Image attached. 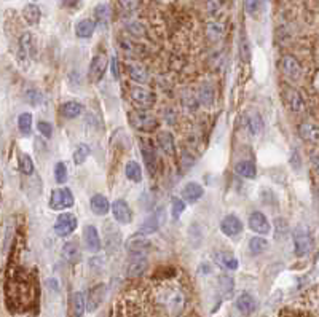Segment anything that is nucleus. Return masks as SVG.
<instances>
[{
    "label": "nucleus",
    "instance_id": "nucleus-1",
    "mask_svg": "<svg viewBox=\"0 0 319 317\" xmlns=\"http://www.w3.org/2000/svg\"><path fill=\"white\" fill-rule=\"evenodd\" d=\"M129 121L131 124L142 133H152L156 129V118L146 110H136L129 113Z\"/></svg>",
    "mask_w": 319,
    "mask_h": 317
},
{
    "label": "nucleus",
    "instance_id": "nucleus-19",
    "mask_svg": "<svg viewBox=\"0 0 319 317\" xmlns=\"http://www.w3.org/2000/svg\"><path fill=\"white\" fill-rule=\"evenodd\" d=\"M63 257H64V260L70 265H75L80 262V258H82V252H80V246L77 242L74 241H70V242H66L64 246H63Z\"/></svg>",
    "mask_w": 319,
    "mask_h": 317
},
{
    "label": "nucleus",
    "instance_id": "nucleus-10",
    "mask_svg": "<svg viewBox=\"0 0 319 317\" xmlns=\"http://www.w3.org/2000/svg\"><path fill=\"white\" fill-rule=\"evenodd\" d=\"M147 266H149V262L146 255H131L126 266V274L129 278H137L147 269Z\"/></svg>",
    "mask_w": 319,
    "mask_h": 317
},
{
    "label": "nucleus",
    "instance_id": "nucleus-21",
    "mask_svg": "<svg viewBox=\"0 0 319 317\" xmlns=\"http://www.w3.org/2000/svg\"><path fill=\"white\" fill-rule=\"evenodd\" d=\"M236 308L241 314H252L257 308V301L251 293H241L236 298Z\"/></svg>",
    "mask_w": 319,
    "mask_h": 317
},
{
    "label": "nucleus",
    "instance_id": "nucleus-36",
    "mask_svg": "<svg viewBox=\"0 0 319 317\" xmlns=\"http://www.w3.org/2000/svg\"><path fill=\"white\" fill-rule=\"evenodd\" d=\"M72 311H74V315L75 317H82L86 311V306H85V295L82 292H75L72 295Z\"/></svg>",
    "mask_w": 319,
    "mask_h": 317
},
{
    "label": "nucleus",
    "instance_id": "nucleus-56",
    "mask_svg": "<svg viewBox=\"0 0 319 317\" xmlns=\"http://www.w3.org/2000/svg\"><path fill=\"white\" fill-rule=\"evenodd\" d=\"M291 164H292V167H294V169H300V156H298V153H297V152H294V153H292Z\"/></svg>",
    "mask_w": 319,
    "mask_h": 317
},
{
    "label": "nucleus",
    "instance_id": "nucleus-35",
    "mask_svg": "<svg viewBox=\"0 0 319 317\" xmlns=\"http://www.w3.org/2000/svg\"><path fill=\"white\" fill-rule=\"evenodd\" d=\"M217 262H219L221 266H224L225 269H230V271H236L238 266H240L238 258L233 257L231 253H225V252L217 253Z\"/></svg>",
    "mask_w": 319,
    "mask_h": 317
},
{
    "label": "nucleus",
    "instance_id": "nucleus-2",
    "mask_svg": "<svg viewBox=\"0 0 319 317\" xmlns=\"http://www.w3.org/2000/svg\"><path fill=\"white\" fill-rule=\"evenodd\" d=\"M50 209L53 210H66L74 206V195L69 188H56L50 196Z\"/></svg>",
    "mask_w": 319,
    "mask_h": 317
},
{
    "label": "nucleus",
    "instance_id": "nucleus-38",
    "mask_svg": "<svg viewBox=\"0 0 319 317\" xmlns=\"http://www.w3.org/2000/svg\"><path fill=\"white\" fill-rule=\"evenodd\" d=\"M120 242H122L120 233L117 231V229H113L112 226H109V228L106 229V246H107V249H109L110 252H113L115 249H117V247L120 246Z\"/></svg>",
    "mask_w": 319,
    "mask_h": 317
},
{
    "label": "nucleus",
    "instance_id": "nucleus-42",
    "mask_svg": "<svg viewBox=\"0 0 319 317\" xmlns=\"http://www.w3.org/2000/svg\"><path fill=\"white\" fill-rule=\"evenodd\" d=\"M18 128L23 134H31V129H32V115L31 113H21L19 118H18Z\"/></svg>",
    "mask_w": 319,
    "mask_h": 317
},
{
    "label": "nucleus",
    "instance_id": "nucleus-13",
    "mask_svg": "<svg viewBox=\"0 0 319 317\" xmlns=\"http://www.w3.org/2000/svg\"><path fill=\"white\" fill-rule=\"evenodd\" d=\"M141 153H142V160H144V164H146L147 171L150 172V174H155L156 172V153L149 140H141Z\"/></svg>",
    "mask_w": 319,
    "mask_h": 317
},
{
    "label": "nucleus",
    "instance_id": "nucleus-27",
    "mask_svg": "<svg viewBox=\"0 0 319 317\" xmlns=\"http://www.w3.org/2000/svg\"><path fill=\"white\" fill-rule=\"evenodd\" d=\"M235 171H236V174L240 177H244V179H254L255 174H257V167L252 161L249 160H243L240 161L236 166H235Z\"/></svg>",
    "mask_w": 319,
    "mask_h": 317
},
{
    "label": "nucleus",
    "instance_id": "nucleus-33",
    "mask_svg": "<svg viewBox=\"0 0 319 317\" xmlns=\"http://www.w3.org/2000/svg\"><path fill=\"white\" fill-rule=\"evenodd\" d=\"M248 126L252 136H258L264 131V120L257 112H249L248 113Z\"/></svg>",
    "mask_w": 319,
    "mask_h": 317
},
{
    "label": "nucleus",
    "instance_id": "nucleus-30",
    "mask_svg": "<svg viewBox=\"0 0 319 317\" xmlns=\"http://www.w3.org/2000/svg\"><path fill=\"white\" fill-rule=\"evenodd\" d=\"M19 51H21V59H27L34 51V38L31 32H24L19 40Z\"/></svg>",
    "mask_w": 319,
    "mask_h": 317
},
{
    "label": "nucleus",
    "instance_id": "nucleus-15",
    "mask_svg": "<svg viewBox=\"0 0 319 317\" xmlns=\"http://www.w3.org/2000/svg\"><path fill=\"white\" fill-rule=\"evenodd\" d=\"M283 70L287 78L291 80H298L302 77V66L298 59H295L294 56H284L283 57Z\"/></svg>",
    "mask_w": 319,
    "mask_h": 317
},
{
    "label": "nucleus",
    "instance_id": "nucleus-39",
    "mask_svg": "<svg viewBox=\"0 0 319 317\" xmlns=\"http://www.w3.org/2000/svg\"><path fill=\"white\" fill-rule=\"evenodd\" d=\"M125 172H126V177L129 180H133V182H141L142 180V171H141V166L136 161H128L126 167H125Z\"/></svg>",
    "mask_w": 319,
    "mask_h": 317
},
{
    "label": "nucleus",
    "instance_id": "nucleus-25",
    "mask_svg": "<svg viewBox=\"0 0 319 317\" xmlns=\"http://www.w3.org/2000/svg\"><path fill=\"white\" fill-rule=\"evenodd\" d=\"M85 107L78 102H74V100H70V102H66L61 105V115L67 120H74V118H78L80 115L83 113Z\"/></svg>",
    "mask_w": 319,
    "mask_h": 317
},
{
    "label": "nucleus",
    "instance_id": "nucleus-43",
    "mask_svg": "<svg viewBox=\"0 0 319 317\" xmlns=\"http://www.w3.org/2000/svg\"><path fill=\"white\" fill-rule=\"evenodd\" d=\"M26 102L32 107H38L43 104V94L38 90H27L26 91Z\"/></svg>",
    "mask_w": 319,
    "mask_h": 317
},
{
    "label": "nucleus",
    "instance_id": "nucleus-58",
    "mask_svg": "<svg viewBox=\"0 0 319 317\" xmlns=\"http://www.w3.org/2000/svg\"><path fill=\"white\" fill-rule=\"evenodd\" d=\"M265 2H267V0H265Z\"/></svg>",
    "mask_w": 319,
    "mask_h": 317
},
{
    "label": "nucleus",
    "instance_id": "nucleus-49",
    "mask_svg": "<svg viewBox=\"0 0 319 317\" xmlns=\"http://www.w3.org/2000/svg\"><path fill=\"white\" fill-rule=\"evenodd\" d=\"M260 8V2L258 0H244V10L249 14H255Z\"/></svg>",
    "mask_w": 319,
    "mask_h": 317
},
{
    "label": "nucleus",
    "instance_id": "nucleus-37",
    "mask_svg": "<svg viewBox=\"0 0 319 317\" xmlns=\"http://www.w3.org/2000/svg\"><path fill=\"white\" fill-rule=\"evenodd\" d=\"M268 247H270V242L265 239V238H252L251 241H249V250H251V253L252 255H260V253H264V252H267L268 250Z\"/></svg>",
    "mask_w": 319,
    "mask_h": 317
},
{
    "label": "nucleus",
    "instance_id": "nucleus-22",
    "mask_svg": "<svg viewBox=\"0 0 319 317\" xmlns=\"http://www.w3.org/2000/svg\"><path fill=\"white\" fill-rule=\"evenodd\" d=\"M196 99H198V104L201 105H206V107H211L215 100V93H214V88L209 84V83H205L200 86L198 90V94H196Z\"/></svg>",
    "mask_w": 319,
    "mask_h": 317
},
{
    "label": "nucleus",
    "instance_id": "nucleus-41",
    "mask_svg": "<svg viewBox=\"0 0 319 317\" xmlns=\"http://www.w3.org/2000/svg\"><path fill=\"white\" fill-rule=\"evenodd\" d=\"M90 153H91L90 147L86 145V143H80V145L75 149L74 155H72V158H74V163L75 164H83L86 161V158L90 156Z\"/></svg>",
    "mask_w": 319,
    "mask_h": 317
},
{
    "label": "nucleus",
    "instance_id": "nucleus-6",
    "mask_svg": "<svg viewBox=\"0 0 319 317\" xmlns=\"http://www.w3.org/2000/svg\"><path fill=\"white\" fill-rule=\"evenodd\" d=\"M166 220V214H165V207H158L150 217L146 219V222L141 226V233L142 235H152L155 231H158L160 226H162Z\"/></svg>",
    "mask_w": 319,
    "mask_h": 317
},
{
    "label": "nucleus",
    "instance_id": "nucleus-51",
    "mask_svg": "<svg viewBox=\"0 0 319 317\" xmlns=\"http://www.w3.org/2000/svg\"><path fill=\"white\" fill-rule=\"evenodd\" d=\"M125 11H134L139 7V0H118Z\"/></svg>",
    "mask_w": 319,
    "mask_h": 317
},
{
    "label": "nucleus",
    "instance_id": "nucleus-4",
    "mask_svg": "<svg viewBox=\"0 0 319 317\" xmlns=\"http://www.w3.org/2000/svg\"><path fill=\"white\" fill-rule=\"evenodd\" d=\"M107 64H109V59L104 53H97L94 54V57L91 59V64H90V69H88V78L91 83H97L103 80L104 74H106V69H107Z\"/></svg>",
    "mask_w": 319,
    "mask_h": 317
},
{
    "label": "nucleus",
    "instance_id": "nucleus-45",
    "mask_svg": "<svg viewBox=\"0 0 319 317\" xmlns=\"http://www.w3.org/2000/svg\"><path fill=\"white\" fill-rule=\"evenodd\" d=\"M19 169H21L23 174H27V176L32 174V172H34V163L31 160V156L26 155V153H23L19 156Z\"/></svg>",
    "mask_w": 319,
    "mask_h": 317
},
{
    "label": "nucleus",
    "instance_id": "nucleus-16",
    "mask_svg": "<svg viewBox=\"0 0 319 317\" xmlns=\"http://www.w3.org/2000/svg\"><path fill=\"white\" fill-rule=\"evenodd\" d=\"M221 229L227 236H236L243 231V223L236 215H227L221 222Z\"/></svg>",
    "mask_w": 319,
    "mask_h": 317
},
{
    "label": "nucleus",
    "instance_id": "nucleus-8",
    "mask_svg": "<svg viewBox=\"0 0 319 317\" xmlns=\"http://www.w3.org/2000/svg\"><path fill=\"white\" fill-rule=\"evenodd\" d=\"M152 249V242L146 236H133L126 242V250L131 255H146Z\"/></svg>",
    "mask_w": 319,
    "mask_h": 317
},
{
    "label": "nucleus",
    "instance_id": "nucleus-44",
    "mask_svg": "<svg viewBox=\"0 0 319 317\" xmlns=\"http://www.w3.org/2000/svg\"><path fill=\"white\" fill-rule=\"evenodd\" d=\"M184 210H185V201L181 199V198H172V203H171L172 219L174 220H179L181 215L184 214Z\"/></svg>",
    "mask_w": 319,
    "mask_h": 317
},
{
    "label": "nucleus",
    "instance_id": "nucleus-31",
    "mask_svg": "<svg viewBox=\"0 0 319 317\" xmlns=\"http://www.w3.org/2000/svg\"><path fill=\"white\" fill-rule=\"evenodd\" d=\"M23 18L26 19V23L29 24H37L42 18V11L35 4H29L23 8Z\"/></svg>",
    "mask_w": 319,
    "mask_h": 317
},
{
    "label": "nucleus",
    "instance_id": "nucleus-50",
    "mask_svg": "<svg viewBox=\"0 0 319 317\" xmlns=\"http://www.w3.org/2000/svg\"><path fill=\"white\" fill-rule=\"evenodd\" d=\"M276 225V233H274V236H276L278 239L281 238V233H283V236H286V233H287V222L286 220H283V219H278L276 222H274Z\"/></svg>",
    "mask_w": 319,
    "mask_h": 317
},
{
    "label": "nucleus",
    "instance_id": "nucleus-23",
    "mask_svg": "<svg viewBox=\"0 0 319 317\" xmlns=\"http://www.w3.org/2000/svg\"><path fill=\"white\" fill-rule=\"evenodd\" d=\"M203 186L196 182H190L184 186V192H182V199L184 201H188V203H195L198 201L201 196H203Z\"/></svg>",
    "mask_w": 319,
    "mask_h": 317
},
{
    "label": "nucleus",
    "instance_id": "nucleus-40",
    "mask_svg": "<svg viewBox=\"0 0 319 317\" xmlns=\"http://www.w3.org/2000/svg\"><path fill=\"white\" fill-rule=\"evenodd\" d=\"M219 287H221V290L224 293V297H231L233 295V290H235V282L233 279H231V276H227V274H222L219 278Z\"/></svg>",
    "mask_w": 319,
    "mask_h": 317
},
{
    "label": "nucleus",
    "instance_id": "nucleus-11",
    "mask_svg": "<svg viewBox=\"0 0 319 317\" xmlns=\"http://www.w3.org/2000/svg\"><path fill=\"white\" fill-rule=\"evenodd\" d=\"M112 214H113V219L122 225H126V223H129L133 220L131 209H129V206L126 204V201H123V199H117L112 204Z\"/></svg>",
    "mask_w": 319,
    "mask_h": 317
},
{
    "label": "nucleus",
    "instance_id": "nucleus-46",
    "mask_svg": "<svg viewBox=\"0 0 319 317\" xmlns=\"http://www.w3.org/2000/svg\"><path fill=\"white\" fill-rule=\"evenodd\" d=\"M54 179L57 183H66L67 182V166L59 161V163H56L54 166Z\"/></svg>",
    "mask_w": 319,
    "mask_h": 317
},
{
    "label": "nucleus",
    "instance_id": "nucleus-32",
    "mask_svg": "<svg viewBox=\"0 0 319 317\" xmlns=\"http://www.w3.org/2000/svg\"><path fill=\"white\" fill-rule=\"evenodd\" d=\"M94 18H96V24H99L101 27H107L109 21H110V10L106 4H97L94 8Z\"/></svg>",
    "mask_w": 319,
    "mask_h": 317
},
{
    "label": "nucleus",
    "instance_id": "nucleus-12",
    "mask_svg": "<svg viewBox=\"0 0 319 317\" xmlns=\"http://www.w3.org/2000/svg\"><path fill=\"white\" fill-rule=\"evenodd\" d=\"M131 99L134 104H137L142 109H149L155 102L153 94L147 88H142V86H134V88L131 90Z\"/></svg>",
    "mask_w": 319,
    "mask_h": 317
},
{
    "label": "nucleus",
    "instance_id": "nucleus-34",
    "mask_svg": "<svg viewBox=\"0 0 319 317\" xmlns=\"http://www.w3.org/2000/svg\"><path fill=\"white\" fill-rule=\"evenodd\" d=\"M298 133L303 139L308 140V142H317V137H319L317 126H314L311 123H302L300 128H298Z\"/></svg>",
    "mask_w": 319,
    "mask_h": 317
},
{
    "label": "nucleus",
    "instance_id": "nucleus-9",
    "mask_svg": "<svg viewBox=\"0 0 319 317\" xmlns=\"http://www.w3.org/2000/svg\"><path fill=\"white\" fill-rule=\"evenodd\" d=\"M83 241H85V246L88 249L91 253H96L101 250V246H103V242H101V238H99V233L96 226L93 225H86L83 228Z\"/></svg>",
    "mask_w": 319,
    "mask_h": 317
},
{
    "label": "nucleus",
    "instance_id": "nucleus-18",
    "mask_svg": "<svg viewBox=\"0 0 319 317\" xmlns=\"http://www.w3.org/2000/svg\"><path fill=\"white\" fill-rule=\"evenodd\" d=\"M126 70H128L129 78H131L133 81H136V83H146L149 80V72L139 62H128Z\"/></svg>",
    "mask_w": 319,
    "mask_h": 317
},
{
    "label": "nucleus",
    "instance_id": "nucleus-5",
    "mask_svg": "<svg viewBox=\"0 0 319 317\" xmlns=\"http://www.w3.org/2000/svg\"><path fill=\"white\" fill-rule=\"evenodd\" d=\"M75 228H77V219H75V215L66 212V214H61L59 217H57V220L54 223V233L57 236H61V238H66V236L74 233Z\"/></svg>",
    "mask_w": 319,
    "mask_h": 317
},
{
    "label": "nucleus",
    "instance_id": "nucleus-48",
    "mask_svg": "<svg viewBox=\"0 0 319 317\" xmlns=\"http://www.w3.org/2000/svg\"><path fill=\"white\" fill-rule=\"evenodd\" d=\"M37 129H38V133H40L43 137H47V139H50L51 134H53V126H51L48 121H38Z\"/></svg>",
    "mask_w": 319,
    "mask_h": 317
},
{
    "label": "nucleus",
    "instance_id": "nucleus-55",
    "mask_svg": "<svg viewBox=\"0 0 319 317\" xmlns=\"http://www.w3.org/2000/svg\"><path fill=\"white\" fill-rule=\"evenodd\" d=\"M112 75L113 78H120V67H118V62H117V57H112Z\"/></svg>",
    "mask_w": 319,
    "mask_h": 317
},
{
    "label": "nucleus",
    "instance_id": "nucleus-47",
    "mask_svg": "<svg viewBox=\"0 0 319 317\" xmlns=\"http://www.w3.org/2000/svg\"><path fill=\"white\" fill-rule=\"evenodd\" d=\"M184 105H185L187 110H195L198 107V99H196V96L193 93H188L187 91L184 94Z\"/></svg>",
    "mask_w": 319,
    "mask_h": 317
},
{
    "label": "nucleus",
    "instance_id": "nucleus-26",
    "mask_svg": "<svg viewBox=\"0 0 319 317\" xmlns=\"http://www.w3.org/2000/svg\"><path fill=\"white\" fill-rule=\"evenodd\" d=\"M96 23L94 19H82L75 24V34L80 38H90L94 34Z\"/></svg>",
    "mask_w": 319,
    "mask_h": 317
},
{
    "label": "nucleus",
    "instance_id": "nucleus-53",
    "mask_svg": "<svg viewBox=\"0 0 319 317\" xmlns=\"http://www.w3.org/2000/svg\"><path fill=\"white\" fill-rule=\"evenodd\" d=\"M221 7H222L221 0H209V2H208V11H209V14H217V13L221 11Z\"/></svg>",
    "mask_w": 319,
    "mask_h": 317
},
{
    "label": "nucleus",
    "instance_id": "nucleus-57",
    "mask_svg": "<svg viewBox=\"0 0 319 317\" xmlns=\"http://www.w3.org/2000/svg\"><path fill=\"white\" fill-rule=\"evenodd\" d=\"M78 4V0H63L64 7H75Z\"/></svg>",
    "mask_w": 319,
    "mask_h": 317
},
{
    "label": "nucleus",
    "instance_id": "nucleus-20",
    "mask_svg": "<svg viewBox=\"0 0 319 317\" xmlns=\"http://www.w3.org/2000/svg\"><path fill=\"white\" fill-rule=\"evenodd\" d=\"M165 303L168 306V309L172 312V314H179L182 309H184V303H185V298L182 295V292L179 290H172L168 293Z\"/></svg>",
    "mask_w": 319,
    "mask_h": 317
},
{
    "label": "nucleus",
    "instance_id": "nucleus-24",
    "mask_svg": "<svg viewBox=\"0 0 319 317\" xmlns=\"http://www.w3.org/2000/svg\"><path fill=\"white\" fill-rule=\"evenodd\" d=\"M90 206L96 215H106L110 209V203L104 195H94L90 201Z\"/></svg>",
    "mask_w": 319,
    "mask_h": 317
},
{
    "label": "nucleus",
    "instance_id": "nucleus-29",
    "mask_svg": "<svg viewBox=\"0 0 319 317\" xmlns=\"http://www.w3.org/2000/svg\"><path fill=\"white\" fill-rule=\"evenodd\" d=\"M225 34V27L219 21H211L206 24V35L211 41H219Z\"/></svg>",
    "mask_w": 319,
    "mask_h": 317
},
{
    "label": "nucleus",
    "instance_id": "nucleus-52",
    "mask_svg": "<svg viewBox=\"0 0 319 317\" xmlns=\"http://www.w3.org/2000/svg\"><path fill=\"white\" fill-rule=\"evenodd\" d=\"M128 31L131 32L133 35H142L144 27H142V24H139L136 21H131V23H128Z\"/></svg>",
    "mask_w": 319,
    "mask_h": 317
},
{
    "label": "nucleus",
    "instance_id": "nucleus-7",
    "mask_svg": "<svg viewBox=\"0 0 319 317\" xmlns=\"http://www.w3.org/2000/svg\"><path fill=\"white\" fill-rule=\"evenodd\" d=\"M104 297H106V285L104 284L94 285L88 293V300H85L86 311L94 312L101 306V303L104 301Z\"/></svg>",
    "mask_w": 319,
    "mask_h": 317
},
{
    "label": "nucleus",
    "instance_id": "nucleus-28",
    "mask_svg": "<svg viewBox=\"0 0 319 317\" xmlns=\"http://www.w3.org/2000/svg\"><path fill=\"white\" fill-rule=\"evenodd\" d=\"M158 145L165 153H168L171 156L176 153V143H174V137L171 133H166V131L160 133L158 134Z\"/></svg>",
    "mask_w": 319,
    "mask_h": 317
},
{
    "label": "nucleus",
    "instance_id": "nucleus-14",
    "mask_svg": "<svg viewBox=\"0 0 319 317\" xmlns=\"http://www.w3.org/2000/svg\"><path fill=\"white\" fill-rule=\"evenodd\" d=\"M249 228L257 235H268L270 223L262 212H252L249 215Z\"/></svg>",
    "mask_w": 319,
    "mask_h": 317
},
{
    "label": "nucleus",
    "instance_id": "nucleus-54",
    "mask_svg": "<svg viewBox=\"0 0 319 317\" xmlns=\"http://www.w3.org/2000/svg\"><path fill=\"white\" fill-rule=\"evenodd\" d=\"M193 163H195V160H193V155H188L187 152H184V153H182V166H184V169L192 167V166H193Z\"/></svg>",
    "mask_w": 319,
    "mask_h": 317
},
{
    "label": "nucleus",
    "instance_id": "nucleus-17",
    "mask_svg": "<svg viewBox=\"0 0 319 317\" xmlns=\"http://www.w3.org/2000/svg\"><path fill=\"white\" fill-rule=\"evenodd\" d=\"M284 97H286L287 105L291 107V110H294V112H303V109H305V102H303L300 93L295 88H291V86H287V88L284 90Z\"/></svg>",
    "mask_w": 319,
    "mask_h": 317
},
{
    "label": "nucleus",
    "instance_id": "nucleus-3",
    "mask_svg": "<svg viewBox=\"0 0 319 317\" xmlns=\"http://www.w3.org/2000/svg\"><path fill=\"white\" fill-rule=\"evenodd\" d=\"M311 247V238H310V231L305 228L298 225L294 231V252L297 257H303L310 252Z\"/></svg>",
    "mask_w": 319,
    "mask_h": 317
}]
</instances>
